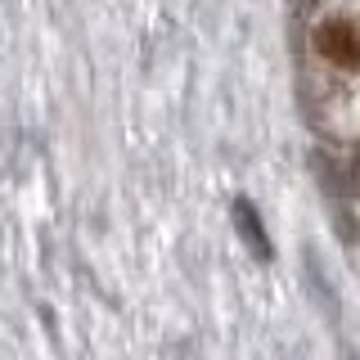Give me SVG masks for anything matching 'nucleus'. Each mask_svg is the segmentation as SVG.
I'll list each match as a JSON object with an SVG mask.
<instances>
[{"label": "nucleus", "mask_w": 360, "mask_h": 360, "mask_svg": "<svg viewBox=\"0 0 360 360\" xmlns=\"http://www.w3.org/2000/svg\"><path fill=\"white\" fill-rule=\"evenodd\" d=\"M307 82L320 122L360 135V0H320L307 18Z\"/></svg>", "instance_id": "nucleus-1"}, {"label": "nucleus", "mask_w": 360, "mask_h": 360, "mask_svg": "<svg viewBox=\"0 0 360 360\" xmlns=\"http://www.w3.org/2000/svg\"><path fill=\"white\" fill-rule=\"evenodd\" d=\"M234 221H239V230L248 234V243L257 248L262 257H270V243H266V230H262V221H257V212H248V202L239 198V207H234Z\"/></svg>", "instance_id": "nucleus-2"}]
</instances>
